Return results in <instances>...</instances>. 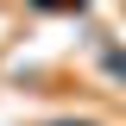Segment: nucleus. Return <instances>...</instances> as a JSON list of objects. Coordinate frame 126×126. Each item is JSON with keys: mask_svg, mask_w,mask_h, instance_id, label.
I'll list each match as a JSON object with an SVG mask.
<instances>
[{"mask_svg": "<svg viewBox=\"0 0 126 126\" xmlns=\"http://www.w3.org/2000/svg\"><path fill=\"white\" fill-rule=\"evenodd\" d=\"M57 126H88V120H57Z\"/></svg>", "mask_w": 126, "mask_h": 126, "instance_id": "obj_1", "label": "nucleus"}]
</instances>
